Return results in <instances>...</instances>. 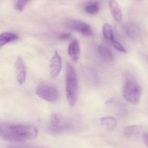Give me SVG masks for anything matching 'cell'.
<instances>
[{"label":"cell","instance_id":"6da1fadb","mask_svg":"<svg viewBox=\"0 0 148 148\" xmlns=\"http://www.w3.org/2000/svg\"><path fill=\"white\" fill-rule=\"evenodd\" d=\"M37 129L25 124H4L1 125L0 135L3 140L13 142H23L37 136Z\"/></svg>","mask_w":148,"mask_h":148},{"label":"cell","instance_id":"7a4b0ae2","mask_svg":"<svg viewBox=\"0 0 148 148\" xmlns=\"http://www.w3.org/2000/svg\"><path fill=\"white\" fill-rule=\"evenodd\" d=\"M66 90L69 105H75L78 93V78L75 69L70 63H67L66 73Z\"/></svg>","mask_w":148,"mask_h":148},{"label":"cell","instance_id":"3957f363","mask_svg":"<svg viewBox=\"0 0 148 148\" xmlns=\"http://www.w3.org/2000/svg\"><path fill=\"white\" fill-rule=\"evenodd\" d=\"M123 96L124 99L133 104H138L141 95L140 84L132 77H128L123 87Z\"/></svg>","mask_w":148,"mask_h":148},{"label":"cell","instance_id":"277c9868","mask_svg":"<svg viewBox=\"0 0 148 148\" xmlns=\"http://www.w3.org/2000/svg\"><path fill=\"white\" fill-rule=\"evenodd\" d=\"M36 93L40 98L47 101H56L59 99L58 90L54 86L50 84H39L36 87Z\"/></svg>","mask_w":148,"mask_h":148},{"label":"cell","instance_id":"5b68a950","mask_svg":"<svg viewBox=\"0 0 148 148\" xmlns=\"http://www.w3.org/2000/svg\"><path fill=\"white\" fill-rule=\"evenodd\" d=\"M71 124L66 123L61 121L56 114H53L51 116L49 131L50 134L59 135L67 132H73L74 130Z\"/></svg>","mask_w":148,"mask_h":148},{"label":"cell","instance_id":"8992f818","mask_svg":"<svg viewBox=\"0 0 148 148\" xmlns=\"http://www.w3.org/2000/svg\"><path fill=\"white\" fill-rule=\"evenodd\" d=\"M66 27L71 30L81 33L86 36H91L93 32L90 25L82 21L76 20H70L65 23Z\"/></svg>","mask_w":148,"mask_h":148},{"label":"cell","instance_id":"52a82bcc","mask_svg":"<svg viewBox=\"0 0 148 148\" xmlns=\"http://www.w3.org/2000/svg\"><path fill=\"white\" fill-rule=\"evenodd\" d=\"M50 75L52 78H55L59 75L62 69V59L58 52L56 51L50 60Z\"/></svg>","mask_w":148,"mask_h":148},{"label":"cell","instance_id":"ba28073f","mask_svg":"<svg viewBox=\"0 0 148 148\" xmlns=\"http://www.w3.org/2000/svg\"><path fill=\"white\" fill-rule=\"evenodd\" d=\"M15 70L17 80L19 84H22L26 80L27 68L23 59L19 58L15 63Z\"/></svg>","mask_w":148,"mask_h":148},{"label":"cell","instance_id":"9c48e42d","mask_svg":"<svg viewBox=\"0 0 148 148\" xmlns=\"http://www.w3.org/2000/svg\"><path fill=\"white\" fill-rule=\"evenodd\" d=\"M68 53L72 60L76 62L80 56V47L79 42L76 39L72 40L68 46Z\"/></svg>","mask_w":148,"mask_h":148},{"label":"cell","instance_id":"30bf717a","mask_svg":"<svg viewBox=\"0 0 148 148\" xmlns=\"http://www.w3.org/2000/svg\"><path fill=\"white\" fill-rule=\"evenodd\" d=\"M109 7L111 14L116 21L120 22L123 19V13L121 9L116 0H109Z\"/></svg>","mask_w":148,"mask_h":148},{"label":"cell","instance_id":"8fae6325","mask_svg":"<svg viewBox=\"0 0 148 148\" xmlns=\"http://www.w3.org/2000/svg\"><path fill=\"white\" fill-rule=\"evenodd\" d=\"M17 35L11 32H4L0 35V47L18 40Z\"/></svg>","mask_w":148,"mask_h":148},{"label":"cell","instance_id":"7c38bea8","mask_svg":"<svg viewBox=\"0 0 148 148\" xmlns=\"http://www.w3.org/2000/svg\"><path fill=\"white\" fill-rule=\"evenodd\" d=\"M103 36L108 42L113 46L117 41L115 40L113 29L110 24L105 23L103 28Z\"/></svg>","mask_w":148,"mask_h":148},{"label":"cell","instance_id":"4fadbf2b","mask_svg":"<svg viewBox=\"0 0 148 148\" xmlns=\"http://www.w3.org/2000/svg\"><path fill=\"white\" fill-rule=\"evenodd\" d=\"M98 51L102 57L109 61L114 60V55L111 50L105 45L101 44L98 47Z\"/></svg>","mask_w":148,"mask_h":148},{"label":"cell","instance_id":"5bb4252c","mask_svg":"<svg viewBox=\"0 0 148 148\" xmlns=\"http://www.w3.org/2000/svg\"><path fill=\"white\" fill-rule=\"evenodd\" d=\"M85 10L88 14L91 15L96 14L99 10L98 3L96 1L90 2L85 6Z\"/></svg>","mask_w":148,"mask_h":148},{"label":"cell","instance_id":"9a60e30c","mask_svg":"<svg viewBox=\"0 0 148 148\" xmlns=\"http://www.w3.org/2000/svg\"><path fill=\"white\" fill-rule=\"evenodd\" d=\"M101 122L103 126L109 130L114 128L117 124V122L115 118L109 116L103 117L101 119Z\"/></svg>","mask_w":148,"mask_h":148},{"label":"cell","instance_id":"2e32d148","mask_svg":"<svg viewBox=\"0 0 148 148\" xmlns=\"http://www.w3.org/2000/svg\"><path fill=\"white\" fill-rule=\"evenodd\" d=\"M139 128L136 126H130L127 127L124 130V134L128 136H133L139 132Z\"/></svg>","mask_w":148,"mask_h":148},{"label":"cell","instance_id":"e0dca14e","mask_svg":"<svg viewBox=\"0 0 148 148\" xmlns=\"http://www.w3.org/2000/svg\"><path fill=\"white\" fill-rule=\"evenodd\" d=\"M30 1V0H17L16 2L17 9L20 12L22 11Z\"/></svg>","mask_w":148,"mask_h":148},{"label":"cell","instance_id":"ac0fdd59","mask_svg":"<svg viewBox=\"0 0 148 148\" xmlns=\"http://www.w3.org/2000/svg\"><path fill=\"white\" fill-rule=\"evenodd\" d=\"M7 148H46L39 146H33L29 145H20L10 146L7 147Z\"/></svg>","mask_w":148,"mask_h":148},{"label":"cell","instance_id":"d6986e66","mask_svg":"<svg viewBox=\"0 0 148 148\" xmlns=\"http://www.w3.org/2000/svg\"><path fill=\"white\" fill-rule=\"evenodd\" d=\"M71 36V34L70 33H64L61 34L59 36V38L61 40H67L69 39Z\"/></svg>","mask_w":148,"mask_h":148},{"label":"cell","instance_id":"ffe728a7","mask_svg":"<svg viewBox=\"0 0 148 148\" xmlns=\"http://www.w3.org/2000/svg\"><path fill=\"white\" fill-rule=\"evenodd\" d=\"M144 141L145 144H146V145L148 147V134L146 135L145 136H144Z\"/></svg>","mask_w":148,"mask_h":148}]
</instances>
